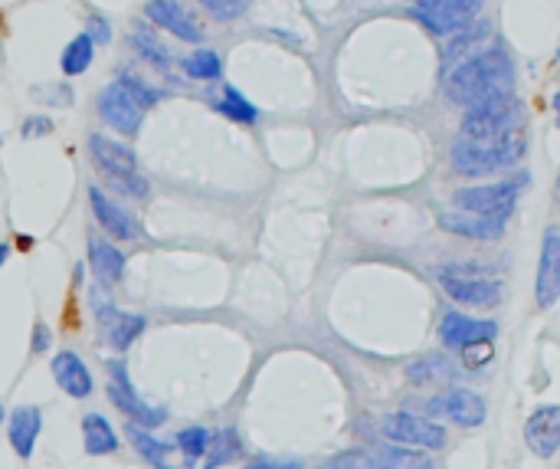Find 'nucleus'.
Returning a JSON list of instances; mask_svg holds the SVG:
<instances>
[{
	"mask_svg": "<svg viewBox=\"0 0 560 469\" xmlns=\"http://www.w3.org/2000/svg\"><path fill=\"white\" fill-rule=\"evenodd\" d=\"M443 89L462 109H475V105L515 92V63L502 46H482L479 53H469L446 66Z\"/></svg>",
	"mask_w": 560,
	"mask_h": 469,
	"instance_id": "f257e3e1",
	"label": "nucleus"
},
{
	"mask_svg": "<svg viewBox=\"0 0 560 469\" xmlns=\"http://www.w3.org/2000/svg\"><path fill=\"white\" fill-rule=\"evenodd\" d=\"M528 151V138H524V128L518 132H508L505 138H495V142H472V138H456L449 145V164L452 171L462 174V178H488L495 171L515 168Z\"/></svg>",
	"mask_w": 560,
	"mask_h": 469,
	"instance_id": "f03ea898",
	"label": "nucleus"
},
{
	"mask_svg": "<svg viewBox=\"0 0 560 469\" xmlns=\"http://www.w3.org/2000/svg\"><path fill=\"white\" fill-rule=\"evenodd\" d=\"M158 102H161V92L151 89L145 79H138L131 73H118V79H112L109 86L99 92V115L105 119V125L115 128V132L135 138L141 122H145V112Z\"/></svg>",
	"mask_w": 560,
	"mask_h": 469,
	"instance_id": "7ed1b4c3",
	"label": "nucleus"
},
{
	"mask_svg": "<svg viewBox=\"0 0 560 469\" xmlns=\"http://www.w3.org/2000/svg\"><path fill=\"white\" fill-rule=\"evenodd\" d=\"M439 286L446 289V296L459 306H475V309H492L502 302V283L492 279L482 266L475 263H452L436 269Z\"/></svg>",
	"mask_w": 560,
	"mask_h": 469,
	"instance_id": "20e7f679",
	"label": "nucleus"
},
{
	"mask_svg": "<svg viewBox=\"0 0 560 469\" xmlns=\"http://www.w3.org/2000/svg\"><path fill=\"white\" fill-rule=\"evenodd\" d=\"M528 174H515V178H505V181H495V184H472V187H459L456 194H452V204L459 210H469V214H482V217H492V220H508L515 214L518 207V197L524 194V187H528Z\"/></svg>",
	"mask_w": 560,
	"mask_h": 469,
	"instance_id": "39448f33",
	"label": "nucleus"
},
{
	"mask_svg": "<svg viewBox=\"0 0 560 469\" xmlns=\"http://www.w3.org/2000/svg\"><path fill=\"white\" fill-rule=\"evenodd\" d=\"M518 128H524V109L515 99V92L475 105V109H466V115H462V138H472V142H495V138H505L508 132H518Z\"/></svg>",
	"mask_w": 560,
	"mask_h": 469,
	"instance_id": "423d86ee",
	"label": "nucleus"
},
{
	"mask_svg": "<svg viewBox=\"0 0 560 469\" xmlns=\"http://www.w3.org/2000/svg\"><path fill=\"white\" fill-rule=\"evenodd\" d=\"M105 368H109V374H112V381H109V401L128 417V424H138V427L154 430V427H161L164 420H168V410L154 407V404H145L138 397L135 384H131L128 371H125V361L112 358V361H105Z\"/></svg>",
	"mask_w": 560,
	"mask_h": 469,
	"instance_id": "0eeeda50",
	"label": "nucleus"
},
{
	"mask_svg": "<svg viewBox=\"0 0 560 469\" xmlns=\"http://www.w3.org/2000/svg\"><path fill=\"white\" fill-rule=\"evenodd\" d=\"M380 433L403 447H423V450H443L446 447V427H439L436 420L410 414V410H397V414L380 417Z\"/></svg>",
	"mask_w": 560,
	"mask_h": 469,
	"instance_id": "6e6552de",
	"label": "nucleus"
},
{
	"mask_svg": "<svg viewBox=\"0 0 560 469\" xmlns=\"http://www.w3.org/2000/svg\"><path fill=\"white\" fill-rule=\"evenodd\" d=\"M95 322H99L102 342L109 348H115V351H128L141 335H145V328H148L145 315L122 312L118 306H112L109 296H105V302H102L99 292H95Z\"/></svg>",
	"mask_w": 560,
	"mask_h": 469,
	"instance_id": "1a4fd4ad",
	"label": "nucleus"
},
{
	"mask_svg": "<svg viewBox=\"0 0 560 469\" xmlns=\"http://www.w3.org/2000/svg\"><path fill=\"white\" fill-rule=\"evenodd\" d=\"M423 410L430 417H446L456 427H466V430L482 427L485 414H488L485 401L475 391H469V388H449L443 394H436V397H430V401L423 404Z\"/></svg>",
	"mask_w": 560,
	"mask_h": 469,
	"instance_id": "9d476101",
	"label": "nucleus"
},
{
	"mask_svg": "<svg viewBox=\"0 0 560 469\" xmlns=\"http://www.w3.org/2000/svg\"><path fill=\"white\" fill-rule=\"evenodd\" d=\"M89 207H92V217L99 220V227L109 233L115 240H141L145 237V227H141V220L135 210H128L125 204H118L112 194H105L102 187H89Z\"/></svg>",
	"mask_w": 560,
	"mask_h": 469,
	"instance_id": "9b49d317",
	"label": "nucleus"
},
{
	"mask_svg": "<svg viewBox=\"0 0 560 469\" xmlns=\"http://www.w3.org/2000/svg\"><path fill=\"white\" fill-rule=\"evenodd\" d=\"M560 299V227L551 224L541 240V263L534 276V302L538 309H554Z\"/></svg>",
	"mask_w": 560,
	"mask_h": 469,
	"instance_id": "f8f14e48",
	"label": "nucleus"
},
{
	"mask_svg": "<svg viewBox=\"0 0 560 469\" xmlns=\"http://www.w3.org/2000/svg\"><path fill=\"white\" fill-rule=\"evenodd\" d=\"M439 338L452 351H466L472 345H492L498 338V322L495 319H472V315L449 312L443 325H439Z\"/></svg>",
	"mask_w": 560,
	"mask_h": 469,
	"instance_id": "ddd939ff",
	"label": "nucleus"
},
{
	"mask_svg": "<svg viewBox=\"0 0 560 469\" xmlns=\"http://www.w3.org/2000/svg\"><path fill=\"white\" fill-rule=\"evenodd\" d=\"M145 17H148L151 27L168 30L171 37L184 40V43L204 40V27H200V20L190 14L184 4H177V0H148Z\"/></svg>",
	"mask_w": 560,
	"mask_h": 469,
	"instance_id": "4468645a",
	"label": "nucleus"
},
{
	"mask_svg": "<svg viewBox=\"0 0 560 469\" xmlns=\"http://www.w3.org/2000/svg\"><path fill=\"white\" fill-rule=\"evenodd\" d=\"M479 10H482V0H433L426 10H416V17L436 37H449V33H456L469 20L479 17Z\"/></svg>",
	"mask_w": 560,
	"mask_h": 469,
	"instance_id": "2eb2a0df",
	"label": "nucleus"
},
{
	"mask_svg": "<svg viewBox=\"0 0 560 469\" xmlns=\"http://www.w3.org/2000/svg\"><path fill=\"white\" fill-rule=\"evenodd\" d=\"M524 443L538 460H551L560 450V404L538 407L524 424Z\"/></svg>",
	"mask_w": 560,
	"mask_h": 469,
	"instance_id": "dca6fc26",
	"label": "nucleus"
},
{
	"mask_svg": "<svg viewBox=\"0 0 560 469\" xmlns=\"http://www.w3.org/2000/svg\"><path fill=\"white\" fill-rule=\"evenodd\" d=\"M89 158L95 168L102 171V178H115V174H135L138 158L128 145L115 142L109 135H89Z\"/></svg>",
	"mask_w": 560,
	"mask_h": 469,
	"instance_id": "f3484780",
	"label": "nucleus"
},
{
	"mask_svg": "<svg viewBox=\"0 0 560 469\" xmlns=\"http://www.w3.org/2000/svg\"><path fill=\"white\" fill-rule=\"evenodd\" d=\"M508 220H492L482 214H469V210H443L439 214V227L452 237H466V240H498L505 233Z\"/></svg>",
	"mask_w": 560,
	"mask_h": 469,
	"instance_id": "a211bd4d",
	"label": "nucleus"
},
{
	"mask_svg": "<svg viewBox=\"0 0 560 469\" xmlns=\"http://www.w3.org/2000/svg\"><path fill=\"white\" fill-rule=\"evenodd\" d=\"M40 430H43V410L37 404H20L14 414L7 417L10 447H14V453L20 456V460H30L33 456Z\"/></svg>",
	"mask_w": 560,
	"mask_h": 469,
	"instance_id": "6ab92c4d",
	"label": "nucleus"
},
{
	"mask_svg": "<svg viewBox=\"0 0 560 469\" xmlns=\"http://www.w3.org/2000/svg\"><path fill=\"white\" fill-rule=\"evenodd\" d=\"M53 381L63 388L69 397H76V401H82V397H89L95 381H92V371L86 368V361H82L76 351H59V355H53Z\"/></svg>",
	"mask_w": 560,
	"mask_h": 469,
	"instance_id": "aec40b11",
	"label": "nucleus"
},
{
	"mask_svg": "<svg viewBox=\"0 0 560 469\" xmlns=\"http://www.w3.org/2000/svg\"><path fill=\"white\" fill-rule=\"evenodd\" d=\"M125 253L112 240L89 237V269L102 286H115L125 279Z\"/></svg>",
	"mask_w": 560,
	"mask_h": 469,
	"instance_id": "412c9836",
	"label": "nucleus"
},
{
	"mask_svg": "<svg viewBox=\"0 0 560 469\" xmlns=\"http://www.w3.org/2000/svg\"><path fill=\"white\" fill-rule=\"evenodd\" d=\"M459 365L449 355H423L407 365V381L416 388H439V384L456 381Z\"/></svg>",
	"mask_w": 560,
	"mask_h": 469,
	"instance_id": "4be33fe9",
	"label": "nucleus"
},
{
	"mask_svg": "<svg viewBox=\"0 0 560 469\" xmlns=\"http://www.w3.org/2000/svg\"><path fill=\"white\" fill-rule=\"evenodd\" d=\"M488 37H492V23L482 20V17L469 20L466 27H459L456 33H449V37H446L443 60L446 63H456V60H462V56L479 53L482 46L488 43Z\"/></svg>",
	"mask_w": 560,
	"mask_h": 469,
	"instance_id": "5701e85b",
	"label": "nucleus"
},
{
	"mask_svg": "<svg viewBox=\"0 0 560 469\" xmlns=\"http://www.w3.org/2000/svg\"><path fill=\"white\" fill-rule=\"evenodd\" d=\"M128 40L141 53V60H148L151 66H158V69H171V50L158 40V27H151V23H145V20L131 23Z\"/></svg>",
	"mask_w": 560,
	"mask_h": 469,
	"instance_id": "b1692460",
	"label": "nucleus"
},
{
	"mask_svg": "<svg viewBox=\"0 0 560 469\" xmlns=\"http://www.w3.org/2000/svg\"><path fill=\"white\" fill-rule=\"evenodd\" d=\"M82 443H86L89 456H109V453H115L118 447H122V443H118L115 427L102 414H86V417H82Z\"/></svg>",
	"mask_w": 560,
	"mask_h": 469,
	"instance_id": "393cba45",
	"label": "nucleus"
},
{
	"mask_svg": "<svg viewBox=\"0 0 560 469\" xmlns=\"http://www.w3.org/2000/svg\"><path fill=\"white\" fill-rule=\"evenodd\" d=\"M243 456V440L240 433L233 427H223V430H213V440H210V450L204 460L197 463V469H217V466H226L233 460H240Z\"/></svg>",
	"mask_w": 560,
	"mask_h": 469,
	"instance_id": "a878e982",
	"label": "nucleus"
},
{
	"mask_svg": "<svg viewBox=\"0 0 560 469\" xmlns=\"http://www.w3.org/2000/svg\"><path fill=\"white\" fill-rule=\"evenodd\" d=\"M371 466L374 469H433V460L420 450H410V447H380L371 456Z\"/></svg>",
	"mask_w": 560,
	"mask_h": 469,
	"instance_id": "bb28decb",
	"label": "nucleus"
},
{
	"mask_svg": "<svg viewBox=\"0 0 560 469\" xmlns=\"http://www.w3.org/2000/svg\"><path fill=\"white\" fill-rule=\"evenodd\" d=\"M213 109L220 115H226L236 125H256L259 122V109L236 86H223V96L213 102Z\"/></svg>",
	"mask_w": 560,
	"mask_h": 469,
	"instance_id": "cd10ccee",
	"label": "nucleus"
},
{
	"mask_svg": "<svg viewBox=\"0 0 560 469\" xmlns=\"http://www.w3.org/2000/svg\"><path fill=\"white\" fill-rule=\"evenodd\" d=\"M181 69H184V76L197 79V82H217V79L223 76L220 56L213 53V50H207V46H200V50H194L190 56H184Z\"/></svg>",
	"mask_w": 560,
	"mask_h": 469,
	"instance_id": "c85d7f7f",
	"label": "nucleus"
},
{
	"mask_svg": "<svg viewBox=\"0 0 560 469\" xmlns=\"http://www.w3.org/2000/svg\"><path fill=\"white\" fill-rule=\"evenodd\" d=\"M92 56H95V43L86 37V33H79L76 40H69L63 56H59V66H63L66 76H82L92 66Z\"/></svg>",
	"mask_w": 560,
	"mask_h": 469,
	"instance_id": "c756f323",
	"label": "nucleus"
},
{
	"mask_svg": "<svg viewBox=\"0 0 560 469\" xmlns=\"http://www.w3.org/2000/svg\"><path fill=\"white\" fill-rule=\"evenodd\" d=\"M210 440H213V430H207V427H184V430H177L174 447L184 453L187 463H200L207 456V450H210Z\"/></svg>",
	"mask_w": 560,
	"mask_h": 469,
	"instance_id": "7c9ffc66",
	"label": "nucleus"
},
{
	"mask_svg": "<svg viewBox=\"0 0 560 469\" xmlns=\"http://www.w3.org/2000/svg\"><path fill=\"white\" fill-rule=\"evenodd\" d=\"M109 181L112 191H118L122 197H131V201H145V197L151 194V184L141 178V174H115V178H105Z\"/></svg>",
	"mask_w": 560,
	"mask_h": 469,
	"instance_id": "2f4dec72",
	"label": "nucleus"
},
{
	"mask_svg": "<svg viewBox=\"0 0 560 469\" xmlns=\"http://www.w3.org/2000/svg\"><path fill=\"white\" fill-rule=\"evenodd\" d=\"M213 17H220V20H233V17H240L249 0H200Z\"/></svg>",
	"mask_w": 560,
	"mask_h": 469,
	"instance_id": "473e14b6",
	"label": "nucleus"
},
{
	"mask_svg": "<svg viewBox=\"0 0 560 469\" xmlns=\"http://www.w3.org/2000/svg\"><path fill=\"white\" fill-rule=\"evenodd\" d=\"M86 37L95 43V46H105L112 40V23H109V17H102V14H92L89 20H86Z\"/></svg>",
	"mask_w": 560,
	"mask_h": 469,
	"instance_id": "72a5a7b5",
	"label": "nucleus"
},
{
	"mask_svg": "<svg viewBox=\"0 0 560 469\" xmlns=\"http://www.w3.org/2000/svg\"><path fill=\"white\" fill-rule=\"evenodd\" d=\"M246 469H305L302 460H285V456H253Z\"/></svg>",
	"mask_w": 560,
	"mask_h": 469,
	"instance_id": "f704fd0d",
	"label": "nucleus"
},
{
	"mask_svg": "<svg viewBox=\"0 0 560 469\" xmlns=\"http://www.w3.org/2000/svg\"><path fill=\"white\" fill-rule=\"evenodd\" d=\"M50 132H53V122L46 119V115H30V119L20 125V135L30 138V142H33V138H46Z\"/></svg>",
	"mask_w": 560,
	"mask_h": 469,
	"instance_id": "c9c22d12",
	"label": "nucleus"
},
{
	"mask_svg": "<svg viewBox=\"0 0 560 469\" xmlns=\"http://www.w3.org/2000/svg\"><path fill=\"white\" fill-rule=\"evenodd\" d=\"M33 96L37 99L50 96L53 105H73V92H69V86H40V89H33Z\"/></svg>",
	"mask_w": 560,
	"mask_h": 469,
	"instance_id": "e433bc0d",
	"label": "nucleus"
},
{
	"mask_svg": "<svg viewBox=\"0 0 560 469\" xmlns=\"http://www.w3.org/2000/svg\"><path fill=\"white\" fill-rule=\"evenodd\" d=\"M50 345H53V332H50V325H46V322H37V325H33V345H30V351H33V355H43V351H50Z\"/></svg>",
	"mask_w": 560,
	"mask_h": 469,
	"instance_id": "4c0bfd02",
	"label": "nucleus"
},
{
	"mask_svg": "<svg viewBox=\"0 0 560 469\" xmlns=\"http://www.w3.org/2000/svg\"><path fill=\"white\" fill-rule=\"evenodd\" d=\"M357 466H364V456L361 453H341L335 456L328 466H321V469H357Z\"/></svg>",
	"mask_w": 560,
	"mask_h": 469,
	"instance_id": "58836bf2",
	"label": "nucleus"
},
{
	"mask_svg": "<svg viewBox=\"0 0 560 469\" xmlns=\"http://www.w3.org/2000/svg\"><path fill=\"white\" fill-rule=\"evenodd\" d=\"M7 256H10V243H0V266L7 263Z\"/></svg>",
	"mask_w": 560,
	"mask_h": 469,
	"instance_id": "ea45409f",
	"label": "nucleus"
},
{
	"mask_svg": "<svg viewBox=\"0 0 560 469\" xmlns=\"http://www.w3.org/2000/svg\"><path fill=\"white\" fill-rule=\"evenodd\" d=\"M430 4H433V0H413V14H416V10H426Z\"/></svg>",
	"mask_w": 560,
	"mask_h": 469,
	"instance_id": "a19ab883",
	"label": "nucleus"
},
{
	"mask_svg": "<svg viewBox=\"0 0 560 469\" xmlns=\"http://www.w3.org/2000/svg\"><path fill=\"white\" fill-rule=\"evenodd\" d=\"M4 420H7V410H4V404H0V424H4Z\"/></svg>",
	"mask_w": 560,
	"mask_h": 469,
	"instance_id": "79ce46f5",
	"label": "nucleus"
},
{
	"mask_svg": "<svg viewBox=\"0 0 560 469\" xmlns=\"http://www.w3.org/2000/svg\"><path fill=\"white\" fill-rule=\"evenodd\" d=\"M554 109H557V115H560V92H557V96H554Z\"/></svg>",
	"mask_w": 560,
	"mask_h": 469,
	"instance_id": "37998d69",
	"label": "nucleus"
},
{
	"mask_svg": "<svg viewBox=\"0 0 560 469\" xmlns=\"http://www.w3.org/2000/svg\"><path fill=\"white\" fill-rule=\"evenodd\" d=\"M557 197H560V171H557Z\"/></svg>",
	"mask_w": 560,
	"mask_h": 469,
	"instance_id": "c03bdc74",
	"label": "nucleus"
},
{
	"mask_svg": "<svg viewBox=\"0 0 560 469\" xmlns=\"http://www.w3.org/2000/svg\"><path fill=\"white\" fill-rule=\"evenodd\" d=\"M557 132H560V115H557Z\"/></svg>",
	"mask_w": 560,
	"mask_h": 469,
	"instance_id": "a18cd8bd",
	"label": "nucleus"
},
{
	"mask_svg": "<svg viewBox=\"0 0 560 469\" xmlns=\"http://www.w3.org/2000/svg\"><path fill=\"white\" fill-rule=\"evenodd\" d=\"M0 148H4V138H0Z\"/></svg>",
	"mask_w": 560,
	"mask_h": 469,
	"instance_id": "49530a36",
	"label": "nucleus"
}]
</instances>
